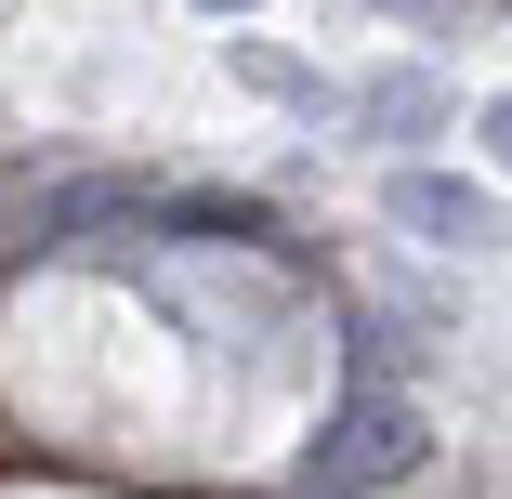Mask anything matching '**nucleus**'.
<instances>
[{
	"mask_svg": "<svg viewBox=\"0 0 512 499\" xmlns=\"http://www.w3.org/2000/svg\"><path fill=\"white\" fill-rule=\"evenodd\" d=\"M421 447H434L421 408H407L394 381H368V394L329 408V434L302 447V486H316V499H368V486H407V473H421Z\"/></svg>",
	"mask_w": 512,
	"mask_h": 499,
	"instance_id": "f257e3e1",
	"label": "nucleus"
},
{
	"mask_svg": "<svg viewBox=\"0 0 512 499\" xmlns=\"http://www.w3.org/2000/svg\"><path fill=\"white\" fill-rule=\"evenodd\" d=\"M145 224H184V237H211V250H263V237H276L263 197H158Z\"/></svg>",
	"mask_w": 512,
	"mask_h": 499,
	"instance_id": "39448f33",
	"label": "nucleus"
},
{
	"mask_svg": "<svg viewBox=\"0 0 512 499\" xmlns=\"http://www.w3.org/2000/svg\"><path fill=\"white\" fill-rule=\"evenodd\" d=\"M381 211H394L407 237H434V250H499V197L460 184V171H394V184H381Z\"/></svg>",
	"mask_w": 512,
	"mask_h": 499,
	"instance_id": "7ed1b4c3",
	"label": "nucleus"
},
{
	"mask_svg": "<svg viewBox=\"0 0 512 499\" xmlns=\"http://www.w3.org/2000/svg\"><path fill=\"white\" fill-rule=\"evenodd\" d=\"M145 211H158V184H132V171H66V184H40V211H27V237H14V250L66 263V250H92L106 224H132V237H145Z\"/></svg>",
	"mask_w": 512,
	"mask_h": 499,
	"instance_id": "f03ea898",
	"label": "nucleus"
},
{
	"mask_svg": "<svg viewBox=\"0 0 512 499\" xmlns=\"http://www.w3.org/2000/svg\"><path fill=\"white\" fill-rule=\"evenodd\" d=\"M355 132H381V145L447 132V79H434V66H368V79H355Z\"/></svg>",
	"mask_w": 512,
	"mask_h": 499,
	"instance_id": "20e7f679",
	"label": "nucleus"
},
{
	"mask_svg": "<svg viewBox=\"0 0 512 499\" xmlns=\"http://www.w3.org/2000/svg\"><path fill=\"white\" fill-rule=\"evenodd\" d=\"M486 145H499V158H512V92H499V106H486Z\"/></svg>",
	"mask_w": 512,
	"mask_h": 499,
	"instance_id": "423d86ee",
	"label": "nucleus"
}]
</instances>
